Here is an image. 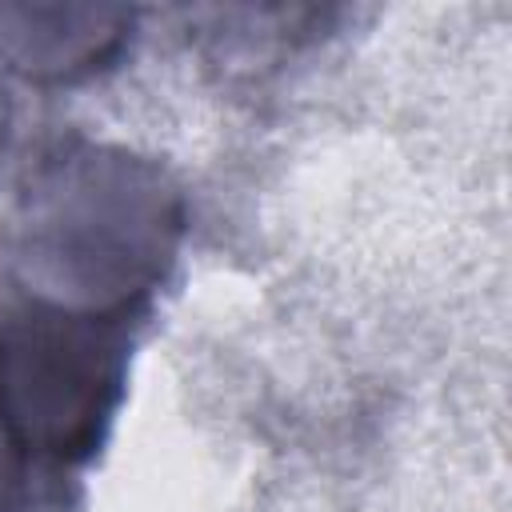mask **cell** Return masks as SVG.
I'll return each mask as SVG.
<instances>
[{
	"mask_svg": "<svg viewBox=\"0 0 512 512\" xmlns=\"http://www.w3.org/2000/svg\"><path fill=\"white\" fill-rule=\"evenodd\" d=\"M184 240V196L148 156L64 144L28 176L12 212V268L32 304L136 316Z\"/></svg>",
	"mask_w": 512,
	"mask_h": 512,
	"instance_id": "1",
	"label": "cell"
},
{
	"mask_svg": "<svg viewBox=\"0 0 512 512\" xmlns=\"http://www.w3.org/2000/svg\"><path fill=\"white\" fill-rule=\"evenodd\" d=\"M132 24V8L0 4V64L40 84L80 80L124 52Z\"/></svg>",
	"mask_w": 512,
	"mask_h": 512,
	"instance_id": "3",
	"label": "cell"
},
{
	"mask_svg": "<svg viewBox=\"0 0 512 512\" xmlns=\"http://www.w3.org/2000/svg\"><path fill=\"white\" fill-rule=\"evenodd\" d=\"M28 452L20 448L16 432L0 416V512H20L28 492Z\"/></svg>",
	"mask_w": 512,
	"mask_h": 512,
	"instance_id": "4",
	"label": "cell"
},
{
	"mask_svg": "<svg viewBox=\"0 0 512 512\" xmlns=\"http://www.w3.org/2000/svg\"><path fill=\"white\" fill-rule=\"evenodd\" d=\"M4 128H8V100H4V88H0V148H4Z\"/></svg>",
	"mask_w": 512,
	"mask_h": 512,
	"instance_id": "5",
	"label": "cell"
},
{
	"mask_svg": "<svg viewBox=\"0 0 512 512\" xmlns=\"http://www.w3.org/2000/svg\"><path fill=\"white\" fill-rule=\"evenodd\" d=\"M132 320L48 304L0 316V416L28 460H92L120 412L132 364Z\"/></svg>",
	"mask_w": 512,
	"mask_h": 512,
	"instance_id": "2",
	"label": "cell"
}]
</instances>
